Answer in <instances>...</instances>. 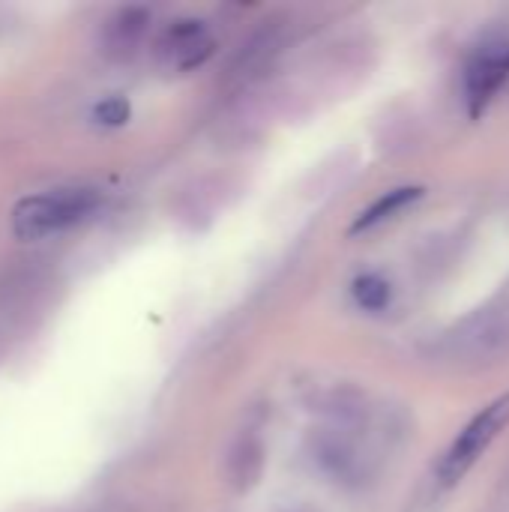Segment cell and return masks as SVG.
<instances>
[{"label": "cell", "instance_id": "ba28073f", "mask_svg": "<svg viewBox=\"0 0 509 512\" xmlns=\"http://www.w3.org/2000/svg\"><path fill=\"white\" fill-rule=\"evenodd\" d=\"M279 45H282V27H279L276 21H270V24L264 21V27L240 48V54H237V60H234V66H231V72H234L237 78L258 72V69L279 51Z\"/></svg>", "mask_w": 509, "mask_h": 512}, {"label": "cell", "instance_id": "7c38bea8", "mask_svg": "<svg viewBox=\"0 0 509 512\" xmlns=\"http://www.w3.org/2000/svg\"><path fill=\"white\" fill-rule=\"evenodd\" d=\"M486 512H509V471H504V477H501V483H498V489H495Z\"/></svg>", "mask_w": 509, "mask_h": 512}, {"label": "cell", "instance_id": "3957f363", "mask_svg": "<svg viewBox=\"0 0 509 512\" xmlns=\"http://www.w3.org/2000/svg\"><path fill=\"white\" fill-rule=\"evenodd\" d=\"M509 426V393L495 399L483 414H477L465 432L453 441V447L447 450V456L441 459L438 471H435V489L444 495L447 489H453L456 483H462V477L474 468V462L492 447V441Z\"/></svg>", "mask_w": 509, "mask_h": 512}, {"label": "cell", "instance_id": "30bf717a", "mask_svg": "<svg viewBox=\"0 0 509 512\" xmlns=\"http://www.w3.org/2000/svg\"><path fill=\"white\" fill-rule=\"evenodd\" d=\"M354 297L363 309L378 312L390 303V285L381 276H363L354 282Z\"/></svg>", "mask_w": 509, "mask_h": 512}, {"label": "cell", "instance_id": "9c48e42d", "mask_svg": "<svg viewBox=\"0 0 509 512\" xmlns=\"http://www.w3.org/2000/svg\"><path fill=\"white\" fill-rule=\"evenodd\" d=\"M417 198H420V189H396V192H387L381 201H375V204L354 222L351 231H366V228H372V225L390 219L393 213H399L402 207H408V204L417 201Z\"/></svg>", "mask_w": 509, "mask_h": 512}, {"label": "cell", "instance_id": "8992f818", "mask_svg": "<svg viewBox=\"0 0 509 512\" xmlns=\"http://www.w3.org/2000/svg\"><path fill=\"white\" fill-rule=\"evenodd\" d=\"M147 24H150V12L141 6H126V9L114 12L105 24V33H102L105 51L111 57H129L138 48Z\"/></svg>", "mask_w": 509, "mask_h": 512}, {"label": "cell", "instance_id": "8fae6325", "mask_svg": "<svg viewBox=\"0 0 509 512\" xmlns=\"http://www.w3.org/2000/svg\"><path fill=\"white\" fill-rule=\"evenodd\" d=\"M93 117H96V123H102V126H123V123L129 120V102L120 99V96H108V99H102V102L93 108Z\"/></svg>", "mask_w": 509, "mask_h": 512}, {"label": "cell", "instance_id": "52a82bcc", "mask_svg": "<svg viewBox=\"0 0 509 512\" xmlns=\"http://www.w3.org/2000/svg\"><path fill=\"white\" fill-rule=\"evenodd\" d=\"M261 471H264V444L252 429H246L228 453V483L237 492H249L258 483Z\"/></svg>", "mask_w": 509, "mask_h": 512}, {"label": "cell", "instance_id": "5b68a950", "mask_svg": "<svg viewBox=\"0 0 509 512\" xmlns=\"http://www.w3.org/2000/svg\"><path fill=\"white\" fill-rule=\"evenodd\" d=\"M156 51L174 69H195V66H201L213 54V39L207 36L201 21L183 18V21H174L159 36Z\"/></svg>", "mask_w": 509, "mask_h": 512}, {"label": "cell", "instance_id": "277c9868", "mask_svg": "<svg viewBox=\"0 0 509 512\" xmlns=\"http://www.w3.org/2000/svg\"><path fill=\"white\" fill-rule=\"evenodd\" d=\"M509 81V42H489L483 45L468 69H465V93L471 102V111L480 114L495 93Z\"/></svg>", "mask_w": 509, "mask_h": 512}, {"label": "cell", "instance_id": "6da1fadb", "mask_svg": "<svg viewBox=\"0 0 509 512\" xmlns=\"http://www.w3.org/2000/svg\"><path fill=\"white\" fill-rule=\"evenodd\" d=\"M509 354V294L486 303L441 342V357L459 369H480Z\"/></svg>", "mask_w": 509, "mask_h": 512}, {"label": "cell", "instance_id": "7a4b0ae2", "mask_svg": "<svg viewBox=\"0 0 509 512\" xmlns=\"http://www.w3.org/2000/svg\"><path fill=\"white\" fill-rule=\"evenodd\" d=\"M99 207V192L90 186H60L42 195L21 198L12 210V234L18 240H42L60 228L87 219Z\"/></svg>", "mask_w": 509, "mask_h": 512}]
</instances>
